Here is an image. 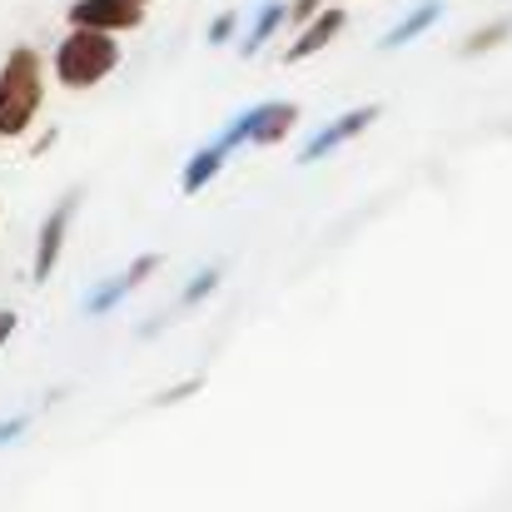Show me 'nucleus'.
Wrapping results in <instances>:
<instances>
[{"label":"nucleus","mask_w":512,"mask_h":512,"mask_svg":"<svg viewBox=\"0 0 512 512\" xmlns=\"http://www.w3.org/2000/svg\"><path fill=\"white\" fill-rule=\"evenodd\" d=\"M343 20H348V15H343L339 5H334V10H319V15L304 25V35L289 45V60H309V55H319V50L343 30Z\"/></svg>","instance_id":"obj_8"},{"label":"nucleus","mask_w":512,"mask_h":512,"mask_svg":"<svg viewBox=\"0 0 512 512\" xmlns=\"http://www.w3.org/2000/svg\"><path fill=\"white\" fill-rule=\"evenodd\" d=\"M229 155H234V150H229L224 140H214V145L194 150V160L184 165V179H179V189H184V194H199V189H204V184H209L214 174L224 170V160H229Z\"/></svg>","instance_id":"obj_9"},{"label":"nucleus","mask_w":512,"mask_h":512,"mask_svg":"<svg viewBox=\"0 0 512 512\" xmlns=\"http://www.w3.org/2000/svg\"><path fill=\"white\" fill-rule=\"evenodd\" d=\"M378 115H383L378 105H358V110H348V115H339V120H329V125H324V130H319V135H314V140L299 150V165H319L324 155H334L339 145H348L353 135H363Z\"/></svg>","instance_id":"obj_6"},{"label":"nucleus","mask_w":512,"mask_h":512,"mask_svg":"<svg viewBox=\"0 0 512 512\" xmlns=\"http://www.w3.org/2000/svg\"><path fill=\"white\" fill-rule=\"evenodd\" d=\"M508 35H512V20H493V25H483L478 35H468L463 55H483V50H498V45H503Z\"/></svg>","instance_id":"obj_12"},{"label":"nucleus","mask_w":512,"mask_h":512,"mask_svg":"<svg viewBox=\"0 0 512 512\" xmlns=\"http://www.w3.org/2000/svg\"><path fill=\"white\" fill-rule=\"evenodd\" d=\"M120 65V45L110 30H70L55 50V80L65 90H90Z\"/></svg>","instance_id":"obj_2"},{"label":"nucleus","mask_w":512,"mask_h":512,"mask_svg":"<svg viewBox=\"0 0 512 512\" xmlns=\"http://www.w3.org/2000/svg\"><path fill=\"white\" fill-rule=\"evenodd\" d=\"M284 15H289V10H284L279 0H269V5L259 10V20H254V30L244 35V45H239V50H244V55H259V50L269 45V35H274V30L284 25Z\"/></svg>","instance_id":"obj_11"},{"label":"nucleus","mask_w":512,"mask_h":512,"mask_svg":"<svg viewBox=\"0 0 512 512\" xmlns=\"http://www.w3.org/2000/svg\"><path fill=\"white\" fill-rule=\"evenodd\" d=\"M214 289H219V269H204V274H194V284L179 294V309H194V304H199L204 294H214Z\"/></svg>","instance_id":"obj_13"},{"label":"nucleus","mask_w":512,"mask_h":512,"mask_svg":"<svg viewBox=\"0 0 512 512\" xmlns=\"http://www.w3.org/2000/svg\"><path fill=\"white\" fill-rule=\"evenodd\" d=\"M160 264H165L160 254H140V259H135L125 274H115V279H105L100 289H90V294H85V314H95V319H100V314L120 309V299H125V294H135V289H140V284H145V279H150Z\"/></svg>","instance_id":"obj_7"},{"label":"nucleus","mask_w":512,"mask_h":512,"mask_svg":"<svg viewBox=\"0 0 512 512\" xmlns=\"http://www.w3.org/2000/svg\"><path fill=\"white\" fill-rule=\"evenodd\" d=\"M145 20V0H75L70 5V25L80 30H135Z\"/></svg>","instance_id":"obj_5"},{"label":"nucleus","mask_w":512,"mask_h":512,"mask_svg":"<svg viewBox=\"0 0 512 512\" xmlns=\"http://www.w3.org/2000/svg\"><path fill=\"white\" fill-rule=\"evenodd\" d=\"M294 125H299V105H289V100H264V105L244 110L219 140H224L229 150H239V145H279Z\"/></svg>","instance_id":"obj_3"},{"label":"nucleus","mask_w":512,"mask_h":512,"mask_svg":"<svg viewBox=\"0 0 512 512\" xmlns=\"http://www.w3.org/2000/svg\"><path fill=\"white\" fill-rule=\"evenodd\" d=\"M40 95H45L40 55H35L30 45H15L10 60L0 65V140H20V135L35 125Z\"/></svg>","instance_id":"obj_1"},{"label":"nucleus","mask_w":512,"mask_h":512,"mask_svg":"<svg viewBox=\"0 0 512 512\" xmlns=\"http://www.w3.org/2000/svg\"><path fill=\"white\" fill-rule=\"evenodd\" d=\"M204 388V378H189V383H179V388H170V393H160L155 398V408H170V403H184V398H194Z\"/></svg>","instance_id":"obj_14"},{"label":"nucleus","mask_w":512,"mask_h":512,"mask_svg":"<svg viewBox=\"0 0 512 512\" xmlns=\"http://www.w3.org/2000/svg\"><path fill=\"white\" fill-rule=\"evenodd\" d=\"M15 324H20V319H15V309H0V343L15 334Z\"/></svg>","instance_id":"obj_18"},{"label":"nucleus","mask_w":512,"mask_h":512,"mask_svg":"<svg viewBox=\"0 0 512 512\" xmlns=\"http://www.w3.org/2000/svg\"><path fill=\"white\" fill-rule=\"evenodd\" d=\"M229 35H234V15H219V20L209 25V45H224Z\"/></svg>","instance_id":"obj_15"},{"label":"nucleus","mask_w":512,"mask_h":512,"mask_svg":"<svg viewBox=\"0 0 512 512\" xmlns=\"http://www.w3.org/2000/svg\"><path fill=\"white\" fill-rule=\"evenodd\" d=\"M314 10H319V0H294L289 5V20H314Z\"/></svg>","instance_id":"obj_17"},{"label":"nucleus","mask_w":512,"mask_h":512,"mask_svg":"<svg viewBox=\"0 0 512 512\" xmlns=\"http://www.w3.org/2000/svg\"><path fill=\"white\" fill-rule=\"evenodd\" d=\"M75 209H80V189H70V194H65V199L50 209V219L40 224V239H35V264H30V279H35V284H50V274H55V264H60L65 229H70Z\"/></svg>","instance_id":"obj_4"},{"label":"nucleus","mask_w":512,"mask_h":512,"mask_svg":"<svg viewBox=\"0 0 512 512\" xmlns=\"http://www.w3.org/2000/svg\"><path fill=\"white\" fill-rule=\"evenodd\" d=\"M25 428H30V418H25V413H20V418H5V423H0V443H15Z\"/></svg>","instance_id":"obj_16"},{"label":"nucleus","mask_w":512,"mask_h":512,"mask_svg":"<svg viewBox=\"0 0 512 512\" xmlns=\"http://www.w3.org/2000/svg\"><path fill=\"white\" fill-rule=\"evenodd\" d=\"M438 15H443V5H438V0H423V5H418V10L408 15V20H398V25H393V30H388V35H383L378 45H383V50H398V45L418 40V35H423V30H428V25H433Z\"/></svg>","instance_id":"obj_10"}]
</instances>
